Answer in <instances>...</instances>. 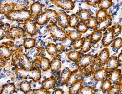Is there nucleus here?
<instances>
[{
  "instance_id": "nucleus-26",
  "label": "nucleus",
  "mask_w": 122,
  "mask_h": 94,
  "mask_svg": "<svg viewBox=\"0 0 122 94\" xmlns=\"http://www.w3.org/2000/svg\"><path fill=\"white\" fill-rule=\"evenodd\" d=\"M121 74H122V71L120 69H116L112 70L111 73L109 75V79L111 81L112 83H116V82H119Z\"/></svg>"
},
{
  "instance_id": "nucleus-21",
  "label": "nucleus",
  "mask_w": 122,
  "mask_h": 94,
  "mask_svg": "<svg viewBox=\"0 0 122 94\" xmlns=\"http://www.w3.org/2000/svg\"><path fill=\"white\" fill-rule=\"evenodd\" d=\"M56 84V78L55 76H52L47 79H45L42 83V87L46 90H50L54 88Z\"/></svg>"
},
{
  "instance_id": "nucleus-8",
  "label": "nucleus",
  "mask_w": 122,
  "mask_h": 94,
  "mask_svg": "<svg viewBox=\"0 0 122 94\" xmlns=\"http://www.w3.org/2000/svg\"><path fill=\"white\" fill-rule=\"evenodd\" d=\"M25 33V30L20 27H14L11 28L7 33L6 37L10 40H15L20 38Z\"/></svg>"
},
{
  "instance_id": "nucleus-39",
  "label": "nucleus",
  "mask_w": 122,
  "mask_h": 94,
  "mask_svg": "<svg viewBox=\"0 0 122 94\" xmlns=\"http://www.w3.org/2000/svg\"><path fill=\"white\" fill-rule=\"evenodd\" d=\"M79 17L76 14H72L69 17V25L70 28H74L78 26L79 23Z\"/></svg>"
},
{
  "instance_id": "nucleus-29",
  "label": "nucleus",
  "mask_w": 122,
  "mask_h": 94,
  "mask_svg": "<svg viewBox=\"0 0 122 94\" xmlns=\"http://www.w3.org/2000/svg\"><path fill=\"white\" fill-rule=\"evenodd\" d=\"M46 51L47 53L51 56L54 57L57 56L59 54V48L54 43H49L46 47Z\"/></svg>"
},
{
  "instance_id": "nucleus-30",
  "label": "nucleus",
  "mask_w": 122,
  "mask_h": 94,
  "mask_svg": "<svg viewBox=\"0 0 122 94\" xmlns=\"http://www.w3.org/2000/svg\"><path fill=\"white\" fill-rule=\"evenodd\" d=\"M67 58L71 62H78L81 59V51H70L67 54Z\"/></svg>"
},
{
  "instance_id": "nucleus-12",
  "label": "nucleus",
  "mask_w": 122,
  "mask_h": 94,
  "mask_svg": "<svg viewBox=\"0 0 122 94\" xmlns=\"http://www.w3.org/2000/svg\"><path fill=\"white\" fill-rule=\"evenodd\" d=\"M20 64L21 65V68L26 70L34 69V64L32 62L29 60L26 54H23L21 56V58L20 60Z\"/></svg>"
},
{
  "instance_id": "nucleus-33",
  "label": "nucleus",
  "mask_w": 122,
  "mask_h": 94,
  "mask_svg": "<svg viewBox=\"0 0 122 94\" xmlns=\"http://www.w3.org/2000/svg\"><path fill=\"white\" fill-rule=\"evenodd\" d=\"M19 88L21 91L25 94H27L31 90V86H30V83L27 80L22 81L20 83Z\"/></svg>"
},
{
  "instance_id": "nucleus-35",
  "label": "nucleus",
  "mask_w": 122,
  "mask_h": 94,
  "mask_svg": "<svg viewBox=\"0 0 122 94\" xmlns=\"http://www.w3.org/2000/svg\"><path fill=\"white\" fill-rule=\"evenodd\" d=\"M36 42L33 38H26L23 40V47L25 49L29 50L36 46Z\"/></svg>"
},
{
  "instance_id": "nucleus-41",
  "label": "nucleus",
  "mask_w": 122,
  "mask_h": 94,
  "mask_svg": "<svg viewBox=\"0 0 122 94\" xmlns=\"http://www.w3.org/2000/svg\"><path fill=\"white\" fill-rule=\"evenodd\" d=\"M48 21L47 17H46V14L45 12L40 14L36 18L37 23V25H40V26L45 25Z\"/></svg>"
},
{
  "instance_id": "nucleus-53",
  "label": "nucleus",
  "mask_w": 122,
  "mask_h": 94,
  "mask_svg": "<svg viewBox=\"0 0 122 94\" xmlns=\"http://www.w3.org/2000/svg\"><path fill=\"white\" fill-rule=\"evenodd\" d=\"M6 59H4L3 57H1L0 59V64H1V67H3L4 65H6Z\"/></svg>"
},
{
  "instance_id": "nucleus-43",
  "label": "nucleus",
  "mask_w": 122,
  "mask_h": 94,
  "mask_svg": "<svg viewBox=\"0 0 122 94\" xmlns=\"http://www.w3.org/2000/svg\"><path fill=\"white\" fill-rule=\"evenodd\" d=\"M122 89L119 84H115L112 86L111 89L107 91V94H119Z\"/></svg>"
},
{
  "instance_id": "nucleus-27",
  "label": "nucleus",
  "mask_w": 122,
  "mask_h": 94,
  "mask_svg": "<svg viewBox=\"0 0 122 94\" xmlns=\"http://www.w3.org/2000/svg\"><path fill=\"white\" fill-rule=\"evenodd\" d=\"M16 90V87L14 83H9L3 86L1 94H12Z\"/></svg>"
},
{
  "instance_id": "nucleus-31",
  "label": "nucleus",
  "mask_w": 122,
  "mask_h": 94,
  "mask_svg": "<svg viewBox=\"0 0 122 94\" xmlns=\"http://www.w3.org/2000/svg\"><path fill=\"white\" fill-rule=\"evenodd\" d=\"M92 45V42L90 40V37L87 36L86 37H85L84 42V44L81 48V51L83 53H87L88 51H90V50L91 49Z\"/></svg>"
},
{
  "instance_id": "nucleus-50",
  "label": "nucleus",
  "mask_w": 122,
  "mask_h": 94,
  "mask_svg": "<svg viewBox=\"0 0 122 94\" xmlns=\"http://www.w3.org/2000/svg\"><path fill=\"white\" fill-rule=\"evenodd\" d=\"M99 2H100V0H89V1H87V4L89 6H95V4H98Z\"/></svg>"
},
{
  "instance_id": "nucleus-9",
  "label": "nucleus",
  "mask_w": 122,
  "mask_h": 94,
  "mask_svg": "<svg viewBox=\"0 0 122 94\" xmlns=\"http://www.w3.org/2000/svg\"><path fill=\"white\" fill-rule=\"evenodd\" d=\"M94 62V56L91 54H85L81 57L77 62V65L79 68H87Z\"/></svg>"
},
{
  "instance_id": "nucleus-4",
  "label": "nucleus",
  "mask_w": 122,
  "mask_h": 94,
  "mask_svg": "<svg viewBox=\"0 0 122 94\" xmlns=\"http://www.w3.org/2000/svg\"><path fill=\"white\" fill-rule=\"evenodd\" d=\"M15 50V43L12 41H7L0 47V56L4 59L9 58Z\"/></svg>"
},
{
  "instance_id": "nucleus-25",
  "label": "nucleus",
  "mask_w": 122,
  "mask_h": 94,
  "mask_svg": "<svg viewBox=\"0 0 122 94\" xmlns=\"http://www.w3.org/2000/svg\"><path fill=\"white\" fill-rule=\"evenodd\" d=\"M61 68V61L57 57H54L50 63V69L53 73L58 72Z\"/></svg>"
},
{
  "instance_id": "nucleus-49",
  "label": "nucleus",
  "mask_w": 122,
  "mask_h": 94,
  "mask_svg": "<svg viewBox=\"0 0 122 94\" xmlns=\"http://www.w3.org/2000/svg\"><path fill=\"white\" fill-rule=\"evenodd\" d=\"M50 93L49 90H46L43 87L32 90V94H50Z\"/></svg>"
},
{
  "instance_id": "nucleus-15",
  "label": "nucleus",
  "mask_w": 122,
  "mask_h": 94,
  "mask_svg": "<svg viewBox=\"0 0 122 94\" xmlns=\"http://www.w3.org/2000/svg\"><path fill=\"white\" fill-rule=\"evenodd\" d=\"M36 64L39 65L40 68L43 71L45 72L50 68V60L46 57H43L41 56H38L36 59Z\"/></svg>"
},
{
  "instance_id": "nucleus-18",
  "label": "nucleus",
  "mask_w": 122,
  "mask_h": 94,
  "mask_svg": "<svg viewBox=\"0 0 122 94\" xmlns=\"http://www.w3.org/2000/svg\"><path fill=\"white\" fill-rule=\"evenodd\" d=\"M112 18L111 17V15H109L106 19L104 20L103 21L98 22L95 30L100 31L101 32L104 31H105L107 28H109V26L112 24Z\"/></svg>"
},
{
  "instance_id": "nucleus-22",
  "label": "nucleus",
  "mask_w": 122,
  "mask_h": 94,
  "mask_svg": "<svg viewBox=\"0 0 122 94\" xmlns=\"http://www.w3.org/2000/svg\"><path fill=\"white\" fill-rule=\"evenodd\" d=\"M45 13L46 15L48 21L51 24L56 25L57 23V18H58V13H57L55 10L53 9L46 10Z\"/></svg>"
},
{
  "instance_id": "nucleus-54",
  "label": "nucleus",
  "mask_w": 122,
  "mask_h": 94,
  "mask_svg": "<svg viewBox=\"0 0 122 94\" xmlns=\"http://www.w3.org/2000/svg\"><path fill=\"white\" fill-rule=\"evenodd\" d=\"M118 84L120 85V86L122 87V73L121 74V76L120 78V79H119V82H118Z\"/></svg>"
},
{
  "instance_id": "nucleus-19",
  "label": "nucleus",
  "mask_w": 122,
  "mask_h": 94,
  "mask_svg": "<svg viewBox=\"0 0 122 94\" xmlns=\"http://www.w3.org/2000/svg\"><path fill=\"white\" fill-rule=\"evenodd\" d=\"M16 3H10L6 4H1L0 5V13L4 15H7L15 10Z\"/></svg>"
},
{
  "instance_id": "nucleus-20",
  "label": "nucleus",
  "mask_w": 122,
  "mask_h": 94,
  "mask_svg": "<svg viewBox=\"0 0 122 94\" xmlns=\"http://www.w3.org/2000/svg\"><path fill=\"white\" fill-rule=\"evenodd\" d=\"M82 75L81 73V72L79 70V69L78 68V70H76L74 72H71V73L69 79H68V81H67V84H66V86L67 87H70L71 85L75 83V82H76L77 81H78L79 79H82Z\"/></svg>"
},
{
  "instance_id": "nucleus-7",
  "label": "nucleus",
  "mask_w": 122,
  "mask_h": 94,
  "mask_svg": "<svg viewBox=\"0 0 122 94\" xmlns=\"http://www.w3.org/2000/svg\"><path fill=\"white\" fill-rule=\"evenodd\" d=\"M23 27L25 32L28 34L32 36H34L37 34L38 29L36 26V25L32 20H29L25 21L23 24Z\"/></svg>"
},
{
  "instance_id": "nucleus-14",
  "label": "nucleus",
  "mask_w": 122,
  "mask_h": 94,
  "mask_svg": "<svg viewBox=\"0 0 122 94\" xmlns=\"http://www.w3.org/2000/svg\"><path fill=\"white\" fill-rule=\"evenodd\" d=\"M42 9L43 6L40 3L36 1L32 3L30 7V11L31 12L32 18H36L40 14H41Z\"/></svg>"
},
{
  "instance_id": "nucleus-32",
  "label": "nucleus",
  "mask_w": 122,
  "mask_h": 94,
  "mask_svg": "<svg viewBox=\"0 0 122 94\" xmlns=\"http://www.w3.org/2000/svg\"><path fill=\"white\" fill-rule=\"evenodd\" d=\"M11 29V26L9 23L4 24L1 26L0 28V40H3L5 37H6L7 33Z\"/></svg>"
},
{
  "instance_id": "nucleus-16",
  "label": "nucleus",
  "mask_w": 122,
  "mask_h": 94,
  "mask_svg": "<svg viewBox=\"0 0 122 94\" xmlns=\"http://www.w3.org/2000/svg\"><path fill=\"white\" fill-rule=\"evenodd\" d=\"M106 69L109 71H112L116 70L119 67L118 59L115 56H112L109 58L108 61H107L106 64Z\"/></svg>"
},
{
  "instance_id": "nucleus-46",
  "label": "nucleus",
  "mask_w": 122,
  "mask_h": 94,
  "mask_svg": "<svg viewBox=\"0 0 122 94\" xmlns=\"http://www.w3.org/2000/svg\"><path fill=\"white\" fill-rule=\"evenodd\" d=\"M85 38H80V39L76 40L75 41L73 42V47L75 50H78L82 48V45L84 42Z\"/></svg>"
},
{
  "instance_id": "nucleus-13",
  "label": "nucleus",
  "mask_w": 122,
  "mask_h": 94,
  "mask_svg": "<svg viewBox=\"0 0 122 94\" xmlns=\"http://www.w3.org/2000/svg\"><path fill=\"white\" fill-rule=\"evenodd\" d=\"M23 53V49L21 47H18V48L15 49L14 52L12 55V64L15 67V68H18V65H20V60L21 58V55Z\"/></svg>"
},
{
  "instance_id": "nucleus-17",
  "label": "nucleus",
  "mask_w": 122,
  "mask_h": 94,
  "mask_svg": "<svg viewBox=\"0 0 122 94\" xmlns=\"http://www.w3.org/2000/svg\"><path fill=\"white\" fill-rule=\"evenodd\" d=\"M108 75V70L106 68H101L95 71L93 73V78L97 81H102L105 80Z\"/></svg>"
},
{
  "instance_id": "nucleus-52",
  "label": "nucleus",
  "mask_w": 122,
  "mask_h": 94,
  "mask_svg": "<svg viewBox=\"0 0 122 94\" xmlns=\"http://www.w3.org/2000/svg\"><path fill=\"white\" fill-rule=\"evenodd\" d=\"M117 59H118V64H119V66H122V53H120L118 54V57H117Z\"/></svg>"
},
{
  "instance_id": "nucleus-11",
  "label": "nucleus",
  "mask_w": 122,
  "mask_h": 94,
  "mask_svg": "<svg viewBox=\"0 0 122 94\" xmlns=\"http://www.w3.org/2000/svg\"><path fill=\"white\" fill-rule=\"evenodd\" d=\"M97 57L101 66L106 65L107 61L110 57V52L108 48H104L101 50L99 54H97Z\"/></svg>"
},
{
  "instance_id": "nucleus-37",
  "label": "nucleus",
  "mask_w": 122,
  "mask_h": 94,
  "mask_svg": "<svg viewBox=\"0 0 122 94\" xmlns=\"http://www.w3.org/2000/svg\"><path fill=\"white\" fill-rule=\"evenodd\" d=\"M102 36H103V33H102L101 31L98 30H95L91 34L90 38L92 42L97 43V42H98L101 40V38H102Z\"/></svg>"
},
{
  "instance_id": "nucleus-5",
  "label": "nucleus",
  "mask_w": 122,
  "mask_h": 94,
  "mask_svg": "<svg viewBox=\"0 0 122 94\" xmlns=\"http://www.w3.org/2000/svg\"><path fill=\"white\" fill-rule=\"evenodd\" d=\"M51 2L65 10H72L75 8V3L71 0H55L51 1Z\"/></svg>"
},
{
  "instance_id": "nucleus-45",
  "label": "nucleus",
  "mask_w": 122,
  "mask_h": 94,
  "mask_svg": "<svg viewBox=\"0 0 122 94\" xmlns=\"http://www.w3.org/2000/svg\"><path fill=\"white\" fill-rule=\"evenodd\" d=\"M77 29L76 30L78 31L81 34L86 33L88 30V27L86 25V23L83 22V21H81L79 23V24L77 26Z\"/></svg>"
},
{
  "instance_id": "nucleus-28",
  "label": "nucleus",
  "mask_w": 122,
  "mask_h": 94,
  "mask_svg": "<svg viewBox=\"0 0 122 94\" xmlns=\"http://www.w3.org/2000/svg\"><path fill=\"white\" fill-rule=\"evenodd\" d=\"M71 72L70 70L68 68H64V70H62L61 75V78H60V80L62 84H66L69 79L70 76Z\"/></svg>"
},
{
  "instance_id": "nucleus-44",
  "label": "nucleus",
  "mask_w": 122,
  "mask_h": 94,
  "mask_svg": "<svg viewBox=\"0 0 122 94\" xmlns=\"http://www.w3.org/2000/svg\"><path fill=\"white\" fill-rule=\"evenodd\" d=\"M112 82L109 79H105L103 81L101 86V89L103 92H107L112 87Z\"/></svg>"
},
{
  "instance_id": "nucleus-10",
  "label": "nucleus",
  "mask_w": 122,
  "mask_h": 94,
  "mask_svg": "<svg viewBox=\"0 0 122 94\" xmlns=\"http://www.w3.org/2000/svg\"><path fill=\"white\" fill-rule=\"evenodd\" d=\"M69 17L65 12L60 11L58 13V18H57V23L62 28L66 29L70 27L69 25Z\"/></svg>"
},
{
  "instance_id": "nucleus-48",
  "label": "nucleus",
  "mask_w": 122,
  "mask_h": 94,
  "mask_svg": "<svg viewBox=\"0 0 122 94\" xmlns=\"http://www.w3.org/2000/svg\"><path fill=\"white\" fill-rule=\"evenodd\" d=\"M113 30V32H114V37H117L119 36L122 32V26L119 24H116L113 27H112Z\"/></svg>"
},
{
  "instance_id": "nucleus-24",
  "label": "nucleus",
  "mask_w": 122,
  "mask_h": 94,
  "mask_svg": "<svg viewBox=\"0 0 122 94\" xmlns=\"http://www.w3.org/2000/svg\"><path fill=\"white\" fill-rule=\"evenodd\" d=\"M79 17V20L83 22H87L89 20L92 18V15L90 12L87 9H81L78 13L77 15Z\"/></svg>"
},
{
  "instance_id": "nucleus-6",
  "label": "nucleus",
  "mask_w": 122,
  "mask_h": 94,
  "mask_svg": "<svg viewBox=\"0 0 122 94\" xmlns=\"http://www.w3.org/2000/svg\"><path fill=\"white\" fill-rule=\"evenodd\" d=\"M114 40V35L112 28H109L104 31L103 37L101 40V44L105 48L109 46Z\"/></svg>"
},
{
  "instance_id": "nucleus-40",
  "label": "nucleus",
  "mask_w": 122,
  "mask_h": 94,
  "mask_svg": "<svg viewBox=\"0 0 122 94\" xmlns=\"http://www.w3.org/2000/svg\"><path fill=\"white\" fill-rule=\"evenodd\" d=\"M96 89L92 86L82 87L78 92V94H95Z\"/></svg>"
},
{
  "instance_id": "nucleus-2",
  "label": "nucleus",
  "mask_w": 122,
  "mask_h": 94,
  "mask_svg": "<svg viewBox=\"0 0 122 94\" xmlns=\"http://www.w3.org/2000/svg\"><path fill=\"white\" fill-rule=\"evenodd\" d=\"M9 20L12 21L24 22L30 20L32 18L31 12L28 10H15L14 11L6 15Z\"/></svg>"
},
{
  "instance_id": "nucleus-36",
  "label": "nucleus",
  "mask_w": 122,
  "mask_h": 94,
  "mask_svg": "<svg viewBox=\"0 0 122 94\" xmlns=\"http://www.w3.org/2000/svg\"><path fill=\"white\" fill-rule=\"evenodd\" d=\"M81 36H82V34L77 30L70 31L67 33V37L70 40L73 42L81 38Z\"/></svg>"
},
{
  "instance_id": "nucleus-38",
  "label": "nucleus",
  "mask_w": 122,
  "mask_h": 94,
  "mask_svg": "<svg viewBox=\"0 0 122 94\" xmlns=\"http://www.w3.org/2000/svg\"><path fill=\"white\" fill-rule=\"evenodd\" d=\"M109 14H107L106 10L103 9H100L98 10V12L96 13V17L97 20H98V22H101L103 21L104 20L107 18V17H108Z\"/></svg>"
},
{
  "instance_id": "nucleus-47",
  "label": "nucleus",
  "mask_w": 122,
  "mask_h": 94,
  "mask_svg": "<svg viewBox=\"0 0 122 94\" xmlns=\"http://www.w3.org/2000/svg\"><path fill=\"white\" fill-rule=\"evenodd\" d=\"M112 47L117 50H120L122 47V38L117 37L116 39H114L112 42Z\"/></svg>"
},
{
  "instance_id": "nucleus-3",
  "label": "nucleus",
  "mask_w": 122,
  "mask_h": 94,
  "mask_svg": "<svg viewBox=\"0 0 122 94\" xmlns=\"http://www.w3.org/2000/svg\"><path fill=\"white\" fill-rule=\"evenodd\" d=\"M48 31L50 35L55 40L57 41H62L67 37V33L62 28H60L56 25L50 24L48 25Z\"/></svg>"
},
{
  "instance_id": "nucleus-42",
  "label": "nucleus",
  "mask_w": 122,
  "mask_h": 94,
  "mask_svg": "<svg viewBox=\"0 0 122 94\" xmlns=\"http://www.w3.org/2000/svg\"><path fill=\"white\" fill-rule=\"evenodd\" d=\"M98 23V21L97 20V18L95 17H92V18L87 21L86 25L87 26L88 28H90V29H96V28L97 26Z\"/></svg>"
},
{
  "instance_id": "nucleus-23",
  "label": "nucleus",
  "mask_w": 122,
  "mask_h": 94,
  "mask_svg": "<svg viewBox=\"0 0 122 94\" xmlns=\"http://www.w3.org/2000/svg\"><path fill=\"white\" fill-rule=\"evenodd\" d=\"M84 82L82 79H79L75 83H73L69 89V94H78V92L83 87Z\"/></svg>"
},
{
  "instance_id": "nucleus-1",
  "label": "nucleus",
  "mask_w": 122,
  "mask_h": 94,
  "mask_svg": "<svg viewBox=\"0 0 122 94\" xmlns=\"http://www.w3.org/2000/svg\"><path fill=\"white\" fill-rule=\"evenodd\" d=\"M15 73L18 77L23 78L24 79H32L34 83H37L41 79V72L39 69L26 70L23 69L21 68H15Z\"/></svg>"
},
{
  "instance_id": "nucleus-34",
  "label": "nucleus",
  "mask_w": 122,
  "mask_h": 94,
  "mask_svg": "<svg viewBox=\"0 0 122 94\" xmlns=\"http://www.w3.org/2000/svg\"><path fill=\"white\" fill-rule=\"evenodd\" d=\"M113 3L112 0H100V2L98 4V7L100 9L106 10L112 6Z\"/></svg>"
},
{
  "instance_id": "nucleus-51",
  "label": "nucleus",
  "mask_w": 122,
  "mask_h": 94,
  "mask_svg": "<svg viewBox=\"0 0 122 94\" xmlns=\"http://www.w3.org/2000/svg\"><path fill=\"white\" fill-rule=\"evenodd\" d=\"M52 94H64V91L62 89H56V90L53 91Z\"/></svg>"
}]
</instances>
